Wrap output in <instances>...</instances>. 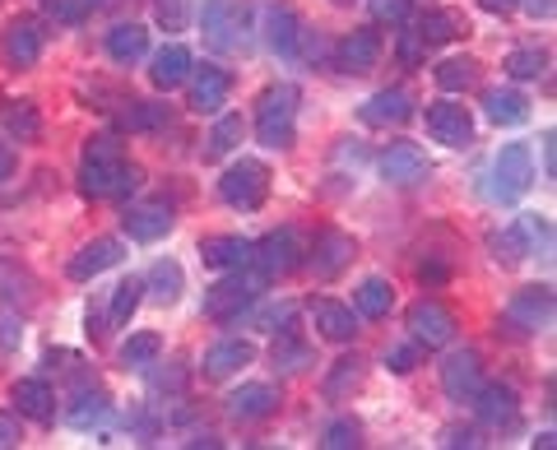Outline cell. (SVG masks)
I'll list each match as a JSON object with an SVG mask.
<instances>
[{
  "label": "cell",
  "instance_id": "20",
  "mask_svg": "<svg viewBox=\"0 0 557 450\" xmlns=\"http://www.w3.org/2000/svg\"><path fill=\"white\" fill-rule=\"evenodd\" d=\"M126 233H131V241H159V237H168L172 233V204H163V200H149V204H135V210H126Z\"/></svg>",
  "mask_w": 557,
  "mask_h": 450
},
{
  "label": "cell",
  "instance_id": "21",
  "mask_svg": "<svg viewBox=\"0 0 557 450\" xmlns=\"http://www.w3.org/2000/svg\"><path fill=\"white\" fill-rule=\"evenodd\" d=\"M311 325H317V335L330 339V343H348L358 335V311L344 307V302H317L311 307Z\"/></svg>",
  "mask_w": 557,
  "mask_h": 450
},
{
  "label": "cell",
  "instance_id": "55",
  "mask_svg": "<svg viewBox=\"0 0 557 450\" xmlns=\"http://www.w3.org/2000/svg\"><path fill=\"white\" fill-rule=\"evenodd\" d=\"M442 446H456L460 450V446H479V441H474V432H469V427H446V441Z\"/></svg>",
  "mask_w": 557,
  "mask_h": 450
},
{
  "label": "cell",
  "instance_id": "35",
  "mask_svg": "<svg viewBox=\"0 0 557 450\" xmlns=\"http://www.w3.org/2000/svg\"><path fill=\"white\" fill-rule=\"evenodd\" d=\"M159 353H163V339L153 330H139V335H131L126 343H121V367L145 372V367H153V358Z\"/></svg>",
  "mask_w": 557,
  "mask_h": 450
},
{
  "label": "cell",
  "instance_id": "40",
  "mask_svg": "<svg viewBox=\"0 0 557 450\" xmlns=\"http://www.w3.org/2000/svg\"><path fill=\"white\" fill-rule=\"evenodd\" d=\"M474 75H479V65L469 61V57H450V61H442L437 71H432V79H437L446 93H456V89H469V84H474Z\"/></svg>",
  "mask_w": 557,
  "mask_h": 450
},
{
  "label": "cell",
  "instance_id": "22",
  "mask_svg": "<svg viewBox=\"0 0 557 450\" xmlns=\"http://www.w3.org/2000/svg\"><path fill=\"white\" fill-rule=\"evenodd\" d=\"M10 400L20 404V413H24V418H33V423H51V418H57V395H51V386H47V380H38V376L14 380Z\"/></svg>",
  "mask_w": 557,
  "mask_h": 450
},
{
  "label": "cell",
  "instance_id": "31",
  "mask_svg": "<svg viewBox=\"0 0 557 450\" xmlns=\"http://www.w3.org/2000/svg\"><path fill=\"white\" fill-rule=\"evenodd\" d=\"M163 126H168V108H159V102H126L116 112V130H131V135L163 130Z\"/></svg>",
  "mask_w": 557,
  "mask_h": 450
},
{
  "label": "cell",
  "instance_id": "54",
  "mask_svg": "<svg viewBox=\"0 0 557 450\" xmlns=\"http://www.w3.org/2000/svg\"><path fill=\"white\" fill-rule=\"evenodd\" d=\"M516 5L525 10L530 20H548V14H553V0H516Z\"/></svg>",
  "mask_w": 557,
  "mask_h": 450
},
{
  "label": "cell",
  "instance_id": "32",
  "mask_svg": "<svg viewBox=\"0 0 557 450\" xmlns=\"http://www.w3.org/2000/svg\"><path fill=\"white\" fill-rule=\"evenodd\" d=\"M465 33V20L456 10H428L423 20H418V38H423V47H442L450 38H460Z\"/></svg>",
  "mask_w": 557,
  "mask_h": 450
},
{
  "label": "cell",
  "instance_id": "28",
  "mask_svg": "<svg viewBox=\"0 0 557 450\" xmlns=\"http://www.w3.org/2000/svg\"><path fill=\"white\" fill-rule=\"evenodd\" d=\"M145 47H149L145 24H116V28L108 33V57H112L116 65H135L139 57H145Z\"/></svg>",
  "mask_w": 557,
  "mask_h": 450
},
{
  "label": "cell",
  "instance_id": "57",
  "mask_svg": "<svg viewBox=\"0 0 557 450\" xmlns=\"http://www.w3.org/2000/svg\"><path fill=\"white\" fill-rule=\"evenodd\" d=\"M10 177H14V149L0 145V182H10Z\"/></svg>",
  "mask_w": 557,
  "mask_h": 450
},
{
  "label": "cell",
  "instance_id": "36",
  "mask_svg": "<svg viewBox=\"0 0 557 450\" xmlns=\"http://www.w3.org/2000/svg\"><path fill=\"white\" fill-rule=\"evenodd\" d=\"M145 302V279H121L112 288V311H108V321H112V330H121L131 316H135V307Z\"/></svg>",
  "mask_w": 557,
  "mask_h": 450
},
{
  "label": "cell",
  "instance_id": "50",
  "mask_svg": "<svg viewBox=\"0 0 557 450\" xmlns=\"http://www.w3.org/2000/svg\"><path fill=\"white\" fill-rule=\"evenodd\" d=\"M24 437H20V418H10V413H0V450H14Z\"/></svg>",
  "mask_w": 557,
  "mask_h": 450
},
{
  "label": "cell",
  "instance_id": "51",
  "mask_svg": "<svg viewBox=\"0 0 557 450\" xmlns=\"http://www.w3.org/2000/svg\"><path fill=\"white\" fill-rule=\"evenodd\" d=\"M399 61H405V65L423 61V38H418V33H405V42H399Z\"/></svg>",
  "mask_w": 557,
  "mask_h": 450
},
{
  "label": "cell",
  "instance_id": "44",
  "mask_svg": "<svg viewBox=\"0 0 557 450\" xmlns=\"http://www.w3.org/2000/svg\"><path fill=\"white\" fill-rule=\"evenodd\" d=\"M493 251H497V261H507V265H520L530 255V247H525V237H520L516 223L507 233H493Z\"/></svg>",
  "mask_w": 557,
  "mask_h": 450
},
{
  "label": "cell",
  "instance_id": "3",
  "mask_svg": "<svg viewBox=\"0 0 557 450\" xmlns=\"http://www.w3.org/2000/svg\"><path fill=\"white\" fill-rule=\"evenodd\" d=\"M302 255H307V247H302V233L298 228H274L270 237H260L256 247H251L256 274L265 284L270 279H288V274L302 265Z\"/></svg>",
  "mask_w": 557,
  "mask_h": 450
},
{
  "label": "cell",
  "instance_id": "53",
  "mask_svg": "<svg viewBox=\"0 0 557 450\" xmlns=\"http://www.w3.org/2000/svg\"><path fill=\"white\" fill-rule=\"evenodd\" d=\"M376 14H381V20H405L409 0H376Z\"/></svg>",
  "mask_w": 557,
  "mask_h": 450
},
{
  "label": "cell",
  "instance_id": "27",
  "mask_svg": "<svg viewBox=\"0 0 557 450\" xmlns=\"http://www.w3.org/2000/svg\"><path fill=\"white\" fill-rule=\"evenodd\" d=\"M483 108H487V116H493L497 126H520V121L530 116V98L520 89H487Z\"/></svg>",
  "mask_w": 557,
  "mask_h": 450
},
{
  "label": "cell",
  "instance_id": "19",
  "mask_svg": "<svg viewBox=\"0 0 557 450\" xmlns=\"http://www.w3.org/2000/svg\"><path fill=\"white\" fill-rule=\"evenodd\" d=\"M256 362V343H247V339H223V343H214V349H205V376L209 380H228L233 372H242V367H251Z\"/></svg>",
  "mask_w": 557,
  "mask_h": 450
},
{
  "label": "cell",
  "instance_id": "45",
  "mask_svg": "<svg viewBox=\"0 0 557 450\" xmlns=\"http://www.w3.org/2000/svg\"><path fill=\"white\" fill-rule=\"evenodd\" d=\"M516 228H520V237H525L530 255H534V251H548V218L525 214V218H516Z\"/></svg>",
  "mask_w": 557,
  "mask_h": 450
},
{
  "label": "cell",
  "instance_id": "39",
  "mask_svg": "<svg viewBox=\"0 0 557 450\" xmlns=\"http://www.w3.org/2000/svg\"><path fill=\"white\" fill-rule=\"evenodd\" d=\"M362 386V362L358 358H339L335 372L325 376V395L330 400H344V395H354Z\"/></svg>",
  "mask_w": 557,
  "mask_h": 450
},
{
  "label": "cell",
  "instance_id": "14",
  "mask_svg": "<svg viewBox=\"0 0 557 450\" xmlns=\"http://www.w3.org/2000/svg\"><path fill=\"white\" fill-rule=\"evenodd\" d=\"M42 42H47L42 20L20 14V20H10V28H5V61L10 65H33V61L42 57Z\"/></svg>",
  "mask_w": 557,
  "mask_h": 450
},
{
  "label": "cell",
  "instance_id": "58",
  "mask_svg": "<svg viewBox=\"0 0 557 450\" xmlns=\"http://www.w3.org/2000/svg\"><path fill=\"white\" fill-rule=\"evenodd\" d=\"M544 172H548V177L557 172V153H553V130H544Z\"/></svg>",
  "mask_w": 557,
  "mask_h": 450
},
{
  "label": "cell",
  "instance_id": "42",
  "mask_svg": "<svg viewBox=\"0 0 557 450\" xmlns=\"http://www.w3.org/2000/svg\"><path fill=\"white\" fill-rule=\"evenodd\" d=\"M65 418H70V427H98L102 418H108V395H79V400H75V409H70L65 413Z\"/></svg>",
  "mask_w": 557,
  "mask_h": 450
},
{
  "label": "cell",
  "instance_id": "11",
  "mask_svg": "<svg viewBox=\"0 0 557 450\" xmlns=\"http://www.w3.org/2000/svg\"><path fill=\"white\" fill-rule=\"evenodd\" d=\"M381 177H386L391 186H418L428 177V153L418 149V145H386L381 149Z\"/></svg>",
  "mask_w": 557,
  "mask_h": 450
},
{
  "label": "cell",
  "instance_id": "33",
  "mask_svg": "<svg viewBox=\"0 0 557 450\" xmlns=\"http://www.w3.org/2000/svg\"><path fill=\"white\" fill-rule=\"evenodd\" d=\"M354 307H358V316L381 321V316H386V311L395 307V288H391V279H362L358 292H354Z\"/></svg>",
  "mask_w": 557,
  "mask_h": 450
},
{
  "label": "cell",
  "instance_id": "29",
  "mask_svg": "<svg viewBox=\"0 0 557 450\" xmlns=\"http://www.w3.org/2000/svg\"><path fill=\"white\" fill-rule=\"evenodd\" d=\"M182 288H186V270L177 261H159V265L149 270V279H145V292H149L153 302H163V307L177 302Z\"/></svg>",
  "mask_w": 557,
  "mask_h": 450
},
{
  "label": "cell",
  "instance_id": "43",
  "mask_svg": "<svg viewBox=\"0 0 557 450\" xmlns=\"http://www.w3.org/2000/svg\"><path fill=\"white\" fill-rule=\"evenodd\" d=\"M321 446H325V450H354V446H362V427H358L354 418H335V423L325 427Z\"/></svg>",
  "mask_w": 557,
  "mask_h": 450
},
{
  "label": "cell",
  "instance_id": "41",
  "mask_svg": "<svg viewBox=\"0 0 557 450\" xmlns=\"http://www.w3.org/2000/svg\"><path fill=\"white\" fill-rule=\"evenodd\" d=\"M237 145H242V116H219V126L205 145V159H223V153H233Z\"/></svg>",
  "mask_w": 557,
  "mask_h": 450
},
{
  "label": "cell",
  "instance_id": "10",
  "mask_svg": "<svg viewBox=\"0 0 557 450\" xmlns=\"http://www.w3.org/2000/svg\"><path fill=\"white\" fill-rule=\"evenodd\" d=\"M354 255H358L354 237L339 228H325V233H317V247H311V270H317V279H335V274L354 265Z\"/></svg>",
  "mask_w": 557,
  "mask_h": 450
},
{
  "label": "cell",
  "instance_id": "2",
  "mask_svg": "<svg viewBox=\"0 0 557 450\" xmlns=\"http://www.w3.org/2000/svg\"><path fill=\"white\" fill-rule=\"evenodd\" d=\"M121 167H126V153H121L116 135H94L79 153V190L89 200H112Z\"/></svg>",
  "mask_w": 557,
  "mask_h": 450
},
{
  "label": "cell",
  "instance_id": "5",
  "mask_svg": "<svg viewBox=\"0 0 557 450\" xmlns=\"http://www.w3.org/2000/svg\"><path fill=\"white\" fill-rule=\"evenodd\" d=\"M260 274H228V279H219L214 288L205 292V316L209 321H233L242 316L256 298H260Z\"/></svg>",
  "mask_w": 557,
  "mask_h": 450
},
{
  "label": "cell",
  "instance_id": "30",
  "mask_svg": "<svg viewBox=\"0 0 557 450\" xmlns=\"http://www.w3.org/2000/svg\"><path fill=\"white\" fill-rule=\"evenodd\" d=\"M298 38L302 33H298V14L293 10L278 5V10L265 14V42L278 51V57H293V51H298Z\"/></svg>",
  "mask_w": 557,
  "mask_h": 450
},
{
  "label": "cell",
  "instance_id": "47",
  "mask_svg": "<svg viewBox=\"0 0 557 450\" xmlns=\"http://www.w3.org/2000/svg\"><path fill=\"white\" fill-rule=\"evenodd\" d=\"M186 14H190V0H159V24L163 28H186Z\"/></svg>",
  "mask_w": 557,
  "mask_h": 450
},
{
  "label": "cell",
  "instance_id": "1",
  "mask_svg": "<svg viewBox=\"0 0 557 450\" xmlns=\"http://www.w3.org/2000/svg\"><path fill=\"white\" fill-rule=\"evenodd\" d=\"M256 135L265 149H288L298 135V89L293 84H274L256 102Z\"/></svg>",
  "mask_w": 557,
  "mask_h": 450
},
{
  "label": "cell",
  "instance_id": "48",
  "mask_svg": "<svg viewBox=\"0 0 557 450\" xmlns=\"http://www.w3.org/2000/svg\"><path fill=\"white\" fill-rule=\"evenodd\" d=\"M47 14L57 24H79L84 20V0H47Z\"/></svg>",
  "mask_w": 557,
  "mask_h": 450
},
{
  "label": "cell",
  "instance_id": "49",
  "mask_svg": "<svg viewBox=\"0 0 557 450\" xmlns=\"http://www.w3.org/2000/svg\"><path fill=\"white\" fill-rule=\"evenodd\" d=\"M139 182H145V172H139L135 163L121 167V177H116V190H112V200H126L131 190H139Z\"/></svg>",
  "mask_w": 557,
  "mask_h": 450
},
{
  "label": "cell",
  "instance_id": "37",
  "mask_svg": "<svg viewBox=\"0 0 557 450\" xmlns=\"http://www.w3.org/2000/svg\"><path fill=\"white\" fill-rule=\"evenodd\" d=\"M274 367H284V372H302V367H311V349H307L298 335H293V325L274 339Z\"/></svg>",
  "mask_w": 557,
  "mask_h": 450
},
{
  "label": "cell",
  "instance_id": "34",
  "mask_svg": "<svg viewBox=\"0 0 557 450\" xmlns=\"http://www.w3.org/2000/svg\"><path fill=\"white\" fill-rule=\"evenodd\" d=\"M0 121H5V130H10L20 145H33V140L42 135V116H38V108H33V102H5Z\"/></svg>",
  "mask_w": 557,
  "mask_h": 450
},
{
  "label": "cell",
  "instance_id": "4",
  "mask_svg": "<svg viewBox=\"0 0 557 450\" xmlns=\"http://www.w3.org/2000/svg\"><path fill=\"white\" fill-rule=\"evenodd\" d=\"M219 196H223V204H233V210H247V214L260 210V204H265V196H270V167L256 163V159L233 163V167L219 177Z\"/></svg>",
  "mask_w": 557,
  "mask_h": 450
},
{
  "label": "cell",
  "instance_id": "23",
  "mask_svg": "<svg viewBox=\"0 0 557 450\" xmlns=\"http://www.w3.org/2000/svg\"><path fill=\"white\" fill-rule=\"evenodd\" d=\"M274 409H278V390L265 386V380H251V386H242L228 400V413L237 423H260V418H270Z\"/></svg>",
  "mask_w": 557,
  "mask_h": 450
},
{
  "label": "cell",
  "instance_id": "8",
  "mask_svg": "<svg viewBox=\"0 0 557 450\" xmlns=\"http://www.w3.org/2000/svg\"><path fill=\"white\" fill-rule=\"evenodd\" d=\"M428 135L437 145H446V149H465L469 140H474V116H469L460 102H450V98L428 102Z\"/></svg>",
  "mask_w": 557,
  "mask_h": 450
},
{
  "label": "cell",
  "instance_id": "12",
  "mask_svg": "<svg viewBox=\"0 0 557 450\" xmlns=\"http://www.w3.org/2000/svg\"><path fill=\"white\" fill-rule=\"evenodd\" d=\"M507 321L516 325V330H525V335L548 330L553 325V292L548 288H520L511 298V307H507Z\"/></svg>",
  "mask_w": 557,
  "mask_h": 450
},
{
  "label": "cell",
  "instance_id": "16",
  "mask_svg": "<svg viewBox=\"0 0 557 450\" xmlns=\"http://www.w3.org/2000/svg\"><path fill=\"white\" fill-rule=\"evenodd\" d=\"M186 79H190V112H200V116L219 112L233 93V79H228V71H219V65H205V71L186 75Z\"/></svg>",
  "mask_w": 557,
  "mask_h": 450
},
{
  "label": "cell",
  "instance_id": "15",
  "mask_svg": "<svg viewBox=\"0 0 557 450\" xmlns=\"http://www.w3.org/2000/svg\"><path fill=\"white\" fill-rule=\"evenodd\" d=\"M474 409H479V423L483 427H511L520 418V395L511 386H479L474 390Z\"/></svg>",
  "mask_w": 557,
  "mask_h": 450
},
{
  "label": "cell",
  "instance_id": "9",
  "mask_svg": "<svg viewBox=\"0 0 557 450\" xmlns=\"http://www.w3.org/2000/svg\"><path fill=\"white\" fill-rule=\"evenodd\" d=\"M479 386H483V358H479L474 349L450 353V358H446V367H442V390H446L456 404H469Z\"/></svg>",
  "mask_w": 557,
  "mask_h": 450
},
{
  "label": "cell",
  "instance_id": "7",
  "mask_svg": "<svg viewBox=\"0 0 557 450\" xmlns=\"http://www.w3.org/2000/svg\"><path fill=\"white\" fill-rule=\"evenodd\" d=\"M493 182H497V196L502 200H520V196H525V190L534 186L530 145H502L497 159H493Z\"/></svg>",
  "mask_w": 557,
  "mask_h": 450
},
{
  "label": "cell",
  "instance_id": "13",
  "mask_svg": "<svg viewBox=\"0 0 557 450\" xmlns=\"http://www.w3.org/2000/svg\"><path fill=\"white\" fill-rule=\"evenodd\" d=\"M362 126H372V130H391V126H405V121L413 116V98L405 89H381L372 93L368 102H362Z\"/></svg>",
  "mask_w": 557,
  "mask_h": 450
},
{
  "label": "cell",
  "instance_id": "17",
  "mask_svg": "<svg viewBox=\"0 0 557 450\" xmlns=\"http://www.w3.org/2000/svg\"><path fill=\"white\" fill-rule=\"evenodd\" d=\"M121 261V241L116 237H94L89 247H79L75 255H70V279H79V284H89V279H98L102 270H112Z\"/></svg>",
  "mask_w": 557,
  "mask_h": 450
},
{
  "label": "cell",
  "instance_id": "38",
  "mask_svg": "<svg viewBox=\"0 0 557 450\" xmlns=\"http://www.w3.org/2000/svg\"><path fill=\"white\" fill-rule=\"evenodd\" d=\"M502 71H507L511 79H539V75L548 71V51H539V47H516Z\"/></svg>",
  "mask_w": 557,
  "mask_h": 450
},
{
  "label": "cell",
  "instance_id": "6",
  "mask_svg": "<svg viewBox=\"0 0 557 450\" xmlns=\"http://www.w3.org/2000/svg\"><path fill=\"white\" fill-rule=\"evenodd\" d=\"M405 321H409V335H413L418 349H446V343L456 339V316H450V307L432 302V298L413 302Z\"/></svg>",
  "mask_w": 557,
  "mask_h": 450
},
{
  "label": "cell",
  "instance_id": "59",
  "mask_svg": "<svg viewBox=\"0 0 557 450\" xmlns=\"http://www.w3.org/2000/svg\"><path fill=\"white\" fill-rule=\"evenodd\" d=\"M479 5H483L487 14H511V10H516V0H479Z\"/></svg>",
  "mask_w": 557,
  "mask_h": 450
},
{
  "label": "cell",
  "instance_id": "25",
  "mask_svg": "<svg viewBox=\"0 0 557 450\" xmlns=\"http://www.w3.org/2000/svg\"><path fill=\"white\" fill-rule=\"evenodd\" d=\"M200 261L209 270H242L251 261V241L247 237H205L200 241Z\"/></svg>",
  "mask_w": 557,
  "mask_h": 450
},
{
  "label": "cell",
  "instance_id": "18",
  "mask_svg": "<svg viewBox=\"0 0 557 450\" xmlns=\"http://www.w3.org/2000/svg\"><path fill=\"white\" fill-rule=\"evenodd\" d=\"M335 61H339V71H348V75L372 71V65L381 61V33H376V28H354V33H344Z\"/></svg>",
  "mask_w": 557,
  "mask_h": 450
},
{
  "label": "cell",
  "instance_id": "52",
  "mask_svg": "<svg viewBox=\"0 0 557 450\" xmlns=\"http://www.w3.org/2000/svg\"><path fill=\"white\" fill-rule=\"evenodd\" d=\"M418 279H423V284H446L450 270L442 261H428V265H418Z\"/></svg>",
  "mask_w": 557,
  "mask_h": 450
},
{
  "label": "cell",
  "instance_id": "24",
  "mask_svg": "<svg viewBox=\"0 0 557 450\" xmlns=\"http://www.w3.org/2000/svg\"><path fill=\"white\" fill-rule=\"evenodd\" d=\"M205 42L214 47V51H233L237 47V10H233V0H205Z\"/></svg>",
  "mask_w": 557,
  "mask_h": 450
},
{
  "label": "cell",
  "instance_id": "56",
  "mask_svg": "<svg viewBox=\"0 0 557 450\" xmlns=\"http://www.w3.org/2000/svg\"><path fill=\"white\" fill-rule=\"evenodd\" d=\"M20 343V330H14V316H0V349H14Z\"/></svg>",
  "mask_w": 557,
  "mask_h": 450
},
{
  "label": "cell",
  "instance_id": "46",
  "mask_svg": "<svg viewBox=\"0 0 557 450\" xmlns=\"http://www.w3.org/2000/svg\"><path fill=\"white\" fill-rule=\"evenodd\" d=\"M386 367L395 376H409L418 367V343H391V349H386Z\"/></svg>",
  "mask_w": 557,
  "mask_h": 450
},
{
  "label": "cell",
  "instance_id": "26",
  "mask_svg": "<svg viewBox=\"0 0 557 450\" xmlns=\"http://www.w3.org/2000/svg\"><path fill=\"white\" fill-rule=\"evenodd\" d=\"M186 75H190V51L182 47V42H172V47H163L159 57H153V71H149V79L159 84V89H182L186 84Z\"/></svg>",
  "mask_w": 557,
  "mask_h": 450
}]
</instances>
